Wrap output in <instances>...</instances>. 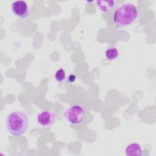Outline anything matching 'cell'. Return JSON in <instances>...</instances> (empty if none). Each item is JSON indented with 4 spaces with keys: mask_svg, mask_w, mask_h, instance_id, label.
I'll list each match as a JSON object with an SVG mask.
<instances>
[{
    "mask_svg": "<svg viewBox=\"0 0 156 156\" xmlns=\"http://www.w3.org/2000/svg\"><path fill=\"white\" fill-rule=\"evenodd\" d=\"M95 3L96 7L101 12L108 13L114 9L116 2L113 0H101L96 1Z\"/></svg>",
    "mask_w": 156,
    "mask_h": 156,
    "instance_id": "obj_6",
    "label": "cell"
},
{
    "mask_svg": "<svg viewBox=\"0 0 156 156\" xmlns=\"http://www.w3.org/2000/svg\"><path fill=\"white\" fill-rule=\"evenodd\" d=\"M66 120L72 125H80L83 123L87 116V111L83 106L76 104L69 106L65 111Z\"/></svg>",
    "mask_w": 156,
    "mask_h": 156,
    "instance_id": "obj_3",
    "label": "cell"
},
{
    "mask_svg": "<svg viewBox=\"0 0 156 156\" xmlns=\"http://www.w3.org/2000/svg\"><path fill=\"white\" fill-rule=\"evenodd\" d=\"M12 12L21 19H25L29 15V10L25 1L18 0L13 2L10 7Z\"/></svg>",
    "mask_w": 156,
    "mask_h": 156,
    "instance_id": "obj_4",
    "label": "cell"
},
{
    "mask_svg": "<svg viewBox=\"0 0 156 156\" xmlns=\"http://www.w3.org/2000/svg\"><path fill=\"white\" fill-rule=\"evenodd\" d=\"M36 120L39 125L43 127H49L54 123L55 121V115L52 111L44 110L38 113Z\"/></svg>",
    "mask_w": 156,
    "mask_h": 156,
    "instance_id": "obj_5",
    "label": "cell"
},
{
    "mask_svg": "<svg viewBox=\"0 0 156 156\" xmlns=\"http://www.w3.org/2000/svg\"><path fill=\"white\" fill-rule=\"evenodd\" d=\"M141 152V147L136 143L129 144L125 149V154L127 156H140Z\"/></svg>",
    "mask_w": 156,
    "mask_h": 156,
    "instance_id": "obj_7",
    "label": "cell"
},
{
    "mask_svg": "<svg viewBox=\"0 0 156 156\" xmlns=\"http://www.w3.org/2000/svg\"><path fill=\"white\" fill-rule=\"evenodd\" d=\"M5 124L8 131L12 135L18 136L24 134L27 130L28 117L25 113L22 112H12L7 115Z\"/></svg>",
    "mask_w": 156,
    "mask_h": 156,
    "instance_id": "obj_2",
    "label": "cell"
},
{
    "mask_svg": "<svg viewBox=\"0 0 156 156\" xmlns=\"http://www.w3.org/2000/svg\"><path fill=\"white\" fill-rule=\"evenodd\" d=\"M54 77H55V79L56 80L57 82H62L66 79V72H65V71L62 68L57 69L56 71V72L55 73Z\"/></svg>",
    "mask_w": 156,
    "mask_h": 156,
    "instance_id": "obj_9",
    "label": "cell"
},
{
    "mask_svg": "<svg viewBox=\"0 0 156 156\" xmlns=\"http://www.w3.org/2000/svg\"><path fill=\"white\" fill-rule=\"evenodd\" d=\"M138 16V9L133 4L124 3L113 12V22L118 27H124L133 23Z\"/></svg>",
    "mask_w": 156,
    "mask_h": 156,
    "instance_id": "obj_1",
    "label": "cell"
},
{
    "mask_svg": "<svg viewBox=\"0 0 156 156\" xmlns=\"http://www.w3.org/2000/svg\"><path fill=\"white\" fill-rule=\"evenodd\" d=\"M119 55L118 49L115 46H110L105 52V57L109 60H115Z\"/></svg>",
    "mask_w": 156,
    "mask_h": 156,
    "instance_id": "obj_8",
    "label": "cell"
},
{
    "mask_svg": "<svg viewBox=\"0 0 156 156\" xmlns=\"http://www.w3.org/2000/svg\"><path fill=\"white\" fill-rule=\"evenodd\" d=\"M76 79V76L74 75V74H70L68 77V81L69 82V83H73L75 82Z\"/></svg>",
    "mask_w": 156,
    "mask_h": 156,
    "instance_id": "obj_10",
    "label": "cell"
}]
</instances>
